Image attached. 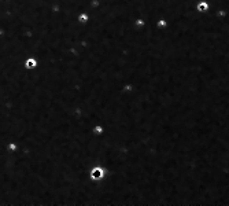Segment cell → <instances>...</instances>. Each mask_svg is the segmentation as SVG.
Listing matches in <instances>:
<instances>
[{"instance_id": "obj_1", "label": "cell", "mask_w": 229, "mask_h": 206, "mask_svg": "<svg viewBox=\"0 0 229 206\" xmlns=\"http://www.w3.org/2000/svg\"><path fill=\"white\" fill-rule=\"evenodd\" d=\"M103 175H104V172H103L102 168H95L92 170V177L93 179H100Z\"/></svg>"}]
</instances>
